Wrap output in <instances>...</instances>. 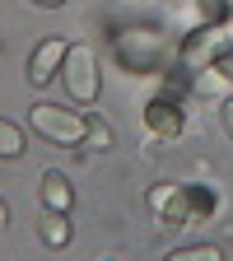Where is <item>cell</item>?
Returning a JSON list of instances; mask_svg holds the SVG:
<instances>
[{
    "label": "cell",
    "mask_w": 233,
    "mask_h": 261,
    "mask_svg": "<svg viewBox=\"0 0 233 261\" xmlns=\"http://www.w3.org/2000/svg\"><path fill=\"white\" fill-rule=\"evenodd\" d=\"M33 130L38 136H47L51 145H80L84 130H89V117L84 112H70V108H56V103H38L28 112Z\"/></svg>",
    "instance_id": "6da1fadb"
},
{
    "label": "cell",
    "mask_w": 233,
    "mask_h": 261,
    "mask_svg": "<svg viewBox=\"0 0 233 261\" xmlns=\"http://www.w3.org/2000/svg\"><path fill=\"white\" fill-rule=\"evenodd\" d=\"M61 80H65V93H70L75 103H93L98 89H103V75H98V61H93L89 47H70V51H65Z\"/></svg>",
    "instance_id": "7a4b0ae2"
},
{
    "label": "cell",
    "mask_w": 233,
    "mask_h": 261,
    "mask_svg": "<svg viewBox=\"0 0 233 261\" xmlns=\"http://www.w3.org/2000/svg\"><path fill=\"white\" fill-rule=\"evenodd\" d=\"M65 51H70V47H65V38H42L38 42V51H33V61H28V80L33 84H51L56 80V70H61V65H65Z\"/></svg>",
    "instance_id": "3957f363"
},
{
    "label": "cell",
    "mask_w": 233,
    "mask_h": 261,
    "mask_svg": "<svg viewBox=\"0 0 233 261\" xmlns=\"http://www.w3.org/2000/svg\"><path fill=\"white\" fill-rule=\"evenodd\" d=\"M145 126H149L154 140H177L182 126H187V117H182L177 103H163V98H154V103L145 108Z\"/></svg>",
    "instance_id": "277c9868"
},
{
    "label": "cell",
    "mask_w": 233,
    "mask_h": 261,
    "mask_svg": "<svg viewBox=\"0 0 233 261\" xmlns=\"http://www.w3.org/2000/svg\"><path fill=\"white\" fill-rule=\"evenodd\" d=\"M70 201H75V191H70V182H65V173L47 168L42 173V205L47 210H70Z\"/></svg>",
    "instance_id": "5b68a950"
},
{
    "label": "cell",
    "mask_w": 233,
    "mask_h": 261,
    "mask_svg": "<svg viewBox=\"0 0 233 261\" xmlns=\"http://www.w3.org/2000/svg\"><path fill=\"white\" fill-rule=\"evenodd\" d=\"M38 233H42L47 247H65V243H70V219H65V210H47L38 219Z\"/></svg>",
    "instance_id": "8992f818"
},
{
    "label": "cell",
    "mask_w": 233,
    "mask_h": 261,
    "mask_svg": "<svg viewBox=\"0 0 233 261\" xmlns=\"http://www.w3.org/2000/svg\"><path fill=\"white\" fill-rule=\"evenodd\" d=\"M23 149H28L23 130H19L14 121H5V117H0V159H19Z\"/></svg>",
    "instance_id": "52a82bcc"
},
{
    "label": "cell",
    "mask_w": 233,
    "mask_h": 261,
    "mask_svg": "<svg viewBox=\"0 0 233 261\" xmlns=\"http://www.w3.org/2000/svg\"><path fill=\"white\" fill-rule=\"evenodd\" d=\"M196 14H201L205 28H219V23H228L233 5H228V0H196Z\"/></svg>",
    "instance_id": "ba28073f"
},
{
    "label": "cell",
    "mask_w": 233,
    "mask_h": 261,
    "mask_svg": "<svg viewBox=\"0 0 233 261\" xmlns=\"http://www.w3.org/2000/svg\"><path fill=\"white\" fill-rule=\"evenodd\" d=\"M84 140H89L93 149H112V126H108L103 117H89V130H84Z\"/></svg>",
    "instance_id": "9c48e42d"
},
{
    "label": "cell",
    "mask_w": 233,
    "mask_h": 261,
    "mask_svg": "<svg viewBox=\"0 0 233 261\" xmlns=\"http://www.w3.org/2000/svg\"><path fill=\"white\" fill-rule=\"evenodd\" d=\"M173 261H219V247H177Z\"/></svg>",
    "instance_id": "30bf717a"
},
{
    "label": "cell",
    "mask_w": 233,
    "mask_h": 261,
    "mask_svg": "<svg viewBox=\"0 0 233 261\" xmlns=\"http://www.w3.org/2000/svg\"><path fill=\"white\" fill-rule=\"evenodd\" d=\"M224 130L233 136V93H228V103H224Z\"/></svg>",
    "instance_id": "8fae6325"
},
{
    "label": "cell",
    "mask_w": 233,
    "mask_h": 261,
    "mask_svg": "<svg viewBox=\"0 0 233 261\" xmlns=\"http://www.w3.org/2000/svg\"><path fill=\"white\" fill-rule=\"evenodd\" d=\"M33 5H47V10H56V5H65V0H33Z\"/></svg>",
    "instance_id": "7c38bea8"
},
{
    "label": "cell",
    "mask_w": 233,
    "mask_h": 261,
    "mask_svg": "<svg viewBox=\"0 0 233 261\" xmlns=\"http://www.w3.org/2000/svg\"><path fill=\"white\" fill-rule=\"evenodd\" d=\"M10 224V210H5V201H0V228H5Z\"/></svg>",
    "instance_id": "4fadbf2b"
}]
</instances>
